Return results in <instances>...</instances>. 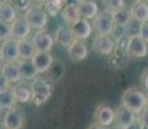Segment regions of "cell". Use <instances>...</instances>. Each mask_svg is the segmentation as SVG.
<instances>
[{"label": "cell", "instance_id": "cell-36", "mask_svg": "<svg viewBox=\"0 0 148 129\" xmlns=\"http://www.w3.org/2000/svg\"><path fill=\"white\" fill-rule=\"evenodd\" d=\"M88 129H106L104 127H102V125H99L98 123H93V124H90Z\"/></svg>", "mask_w": 148, "mask_h": 129}, {"label": "cell", "instance_id": "cell-6", "mask_svg": "<svg viewBox=\"0 0 148 129\" xmlns=\"http://www.w3.org/2000/svg\"><path fill=\"white\" fill-rule=\"evenodd\" d=\"M0 56H1V62H4V63L18 62L19 61L18 41L13 38L9 40H5V41H1Z\"/></svg>", "mask_w": 148, "mask_h": 129}, {"label": "cell", "instance_id": "cell-8", "mask_svg": "<svg viewBox=\"0 0 148 129\" xmlns=\"http://www.w3.org/2000/svg\"><path fill=\"white\" fill-rule=\"evenodd\" d=\"M8 129H22L25 125V115L19 108H13L4 114L3 116V124Z\"/></svg>", "mask_w": 148, "mask_h": 129}, {"label": "cell", "instance_id": "cell-13", "mask_svg": "<svg viewBox=\"0 0 148 129\" xmlns=\"http://www.w3.org/2000/svg\"><path fill=\"white\" fill-rule=\"evenodd\" d=\"M54 40H56V43L58 45L67 49L76 40V38L73 35V31L71 28V26H59L56 30V32H54Z\"/></svg>", "mask_w": 148, "mask_h": 129}, {"label": "cell", "instance_id": "cell-39", "mask_svg": "<svg viewBox=\"0 0 148 129\" xmlns=\"http://www.w3.org/2000/svg\"><path fill=\"white\" fill-rule=\"evenodd\" d=\"M10 0H0V5H3V4H8Z\"/></svg>", "mask_w": 148, "mask_h": 129}, {"label": "cell", "instance_id": "cell-34", "mask_svg": "<svg viewBox=\"0 0 148 129\" xmlns=\"http://www.w3.org/2000/svg\"><path fill=\"white\" fill-rule=\"evenodd\" d=\"M139 120H140V123L143 125H148V111L147 110H144L143 112L139 115V117H138Z\"/></svg>", "mask_w": 148, "mask_h": 129}, {"label": "cell", "instance_id": "cell-43", "mask_svg": "<svg viewBox=\"0 0 148 129\" xmlns=\"http://www.w3.org/2000/svg\"><path fill=\"white\" fill-rule=\"evenodd\" d=\"M134 1L136 3V1H144V0H134Z\"/></svg>", "mask_w": 148, "mask_h": 129}, {"label": "cell", "instance_id": "cell-40", "mask_svg": "<svg viewBox=\"0 0 148 129\" xmlns=\"http://www.w3.org/2000/svg\"><path fill=\"white\" fill-rule=\"evenodd\" d=\"M146 110L148 111V94H147V106H146Z\"/></svg>", "mask_w": 148, "mask_h": 129}, {"label": "cell", "instance_id": "cell-2", "mask_svg": "<svg viewBox=\"0 0 148 129\" xmlns=\"http://www.w3.org/2000/svg\"><path fill=\"white\" fill-rule=\"evenodd\" d=\"M25 17H26L27 22L32 28L38 31H41L45 28V26L48 25V18L49 14L47 13V10L44 8H41L40 5H32L27 12H25Z\"/></svg>", "mask_w": 148, "mask_h": 129}, {"label": "cell", "instance_id": "cell-16", "mask_svg": "<svg viewBox=\"0 0 148 129\" xmlns=\"http://www.w3.org/2000/svg\"><path fill=\"white\" fill-rule=\"evenodd\" d=\"M71 28H72L76 40H82V41L89 39L90 35H92V32H93V30H94V28H93V25L85 18H81L79 22H76L75 25H72Z\"/></svg>", "mask_w": 148, "mask_h": 129}, {"label": "cell", "instance_id": "cell-28", "mask_svg": "<svg viewBox=\"0 0 148 129\" xmlns=\"http://www.w3.org/2000/svg\"><path fill=\"white\" fill-rule=\"evenodd\" d=\"M9 39H12V26L5 22H0V40L5 41Z\"/></svg>", "mask_w": 148, "mask_h": 129}, {"label": "cell", "instance_id": "cell-1", "mask_svg": "<svg viewBox=\"0 0 148 129\" xmlns=\"http://www.w3.org/2000/svg\"><path fill=\"white\" fill-rule=\"evenodd\" d=\"M121 105L130 108L136 115H140V114L146 110L147 94L143 93V92L139 89H135V88H130V89L125 90L124 94H122Z\"/></svg>", "mask_w": 148, "mask_h": 129}, {"label": "cell", "instance_id": "cell-3", "mask_svg": "<svg viewBox=\"0 0 148 129\" xmlns=\"http://www.w3.org/2000/svg\"><path fill=\"white\" fill-rule=\"evenodd\" d=\"M93 28L97 32V35H106L111 36L115 28V21L112 18V13L110 10L101 12L98 16L93 19Z\"/></svg>", "mask_w": 148, "mask_h": 129}, {"label": "cell", "instance_id": "cell-23", "mask_svg": "<svg viewBox=\"0 0 148 129\" xmlns=\"http://www.w3.org/2000/svg\"><path fill=\"white\" fill-rule=\"evenodd\" d=\"M16 96L13 93L12 87L7 88V89H3L0 92V108L4 111H9L16 108Z\"/></svg>", "mask_w": 148, "mask_h": 129}, {"label": "cell", "instance_id": "cell-38", "mask_svg": "<svg viewBox=\"0 0 148 129\" xmlns=\"http://www.w3.org/2000/svg\"><path fill=\"white\" fill-rule=\"evenodd\" d=\"M31 1H34V3H44V4H45L48 0H31Z\"/></svg>", "mask_w": 148, "mask_h": 129}, {"label": "cell", "instance_id": "cell-45", "mask_svg": "<svg viewBox=\"0 0 148 129\" xmlns=\"http://www.w3.org/2000/svg\"><path fill=\"white\" fill-rule=\"evenodd\" d=\"M117 129H121V128H117Z\"/></svg>", "mask_w": 148, "mask_h": 129}, {"label": "cell", "instance_id": "cell-9", "mask_svg": "<svg viewBox=\"0 0 148 129\" xmlns=\"http://www.w3.org/2000/svg\"><path fill=\"white\" fill-rule=\"evenodd\" d=\"M10 26H12V38L16 39L17 41L26 40L28 36H30L31 28H32L30 26V23L27 22L25 16H18V18Z\"/></svg>", "mask_w": 148, "mask_h": 129}, {"label": "cell", "instance_id": "cell-26", "mask_svg": "<svg viewBox=\"0 0 148 129\" xmlns=\"http://www.w3.org/2000/svg\"><path fill=\"white\" fill-rule=\"evenodd\" d=\"M112 13V18L115 21L116 25H120V26H124L126 27L130 22L133 21V16H132V12L130 9H120V10H116V12H111Z\"/></svg>", "mask_w": 148, "mask_h": 129}, {"label": "cell", "instance_id": "cell-33", "mask_svg": "<svg viewBox=\"0 0 148 129\" xmlns=\"http://www.w3.org/2000/svg\"><path fill=\"white\" fill-rule=\"evenodd\" d=\"M140 36L143 38V40L148 44V22L146 23H142L140 27Z\"/></svg>", "mask_w": 148, "mask_h": 129}, {"label": "cell", "instance_id": "cell-12", "mask_svg": "<svg viewBox=\"0 0 148 129\" xmlns=\"http://www.w3.org/2000/svg\"><path fill=\"white\" fill-rule=\"evenodd\" d=\"M136 119H138L136 114L133 112L130 108L125 107L124 105H120L116 108V120L115 121L119 128L125 129L126 127H129L132 123H134Z\"/></svg>", "mask_w": 148, "mask_h": 129}, {"label": "cell", "instance_id": "cell-41", "mask_svg": "<svg viewBox=\"0 0 148 129\" xmlns=\"http://www.w3.org/2000/svg\"><path fill=\"white\" fill-rule=\"evenodd\" d=\"M0 129H8L7 127H4V125H1V128H0Z\"/></svg>", "mask_w": 148, "mask_h": 129}, {"label": "cell", "instance_id": "cell-21", "mask_svg": "<svg viewBox=\"0 0 148 129\" xmlns=\"http://www.w3.org/2000/svg\"><path fill=\"white\" fill-rule=\"evenodd\" d=\"M133 19L139 23L148 22V3L147 1H136L130 9Z\"/></svg>", "mask_w": 148, "mask_h": 129}, {"label": "cell", "instance_id": "cell-44", "mask_svg": "<svg viewBox=\"0 0 148 129\" xmlns=\"http://www.w3.org/2000/svg\"><path fill=\"white\" fill-rule=\"evenodd\" d=\"M146 1H147V3H148V0H146Z\"/></svg>", "mask_w": 148, "mask_h": 129}, {"label": "cell", "instance_id": "cell-42", "mask_svg": "<svg viewBox=\"0 0 148 129\" xmlns=\"http://www.w3.org/2000/svg\"><path fill=\"white\" fill-rule=\"evenodd\" d=\"M143 129H148V125H143Z\"/></svg>", "mask_w": 148, "mask_h": 129}, {"label": "cell", "instance_id": "cell-24", "mask_svg": "<svg viewBox=\"0 0 148 129\" xmlns=\"http://www.w3.org/2000/svg\"><path fill=\"white\" fill-rule=\"evenodd\" d=\"M18 50H19V59H32L35 57V54L38 53L32 40L28 39L18 41Z\"/></svg>", "mask_w": 148, "mask_h": 129}, {"label": "cell", "instance_id": "cell-25", "mask_svg": "<svg viewBox=\"0 0 148 129\" xmlns=\"http://www.w3.org/2000/svg\"><path fill=\"white\" fill-rule=\"evenodd\" d=\"M17 18H18V10L12 3L0 5V21L1 22L12 25Z\"/></svg>", "mask_w": 148, "mask_h": 129}, {"label": "cell", "instance_id": "cell-29", "mask_svg": "<svg viewBox=\"0 0 148 129\" xmlns=\"http://www.w3.org/2000/svg\"><path fill=\"white\" fill-rule=\"evenodd\" d=\"M140 27H142V23H139V22H136V21H134V19H133V21L126 26L127 38H129V36L140 35Z\"/></svg>", "mask_w": 148, "mask_h": 129}, {"label": "cell", "instance_id": "cell-27", "mask_svg": "<svg viewBox=\"0 0 148 129\" xmlns=\"http://www.w3.org/2000/svg\"><path fill=\"white\" fill-rule=\"evenodd\" d=\"M106 10L110 12H116L125 8V0H103Z\"/></svg>", "mask_w": 148, "mask_h": 129}, {"label": "cell", "instance_id": "cell-30", "mask_svg": "<svg viewBox=\"0 0 148 129\" xmlns=\"http://www.w3.org/2000/svg\"><path fill=\"white\" fill-rule=\"evenodd\" d=\"M111 36H113V38L116 39V41L127 38L126 27H124V26H120V25H115V28H113V32H112V35H111Z\"/></svg>", "mask_w": 148, "mask_h": 129}, {"label": "cell", "instance_id": "cell-32", "mask_svg": "<svg viewBox=\"0 0 148 129\" xmlns=\"http://www.w3.org/2000/svg\"><path fill=\"white\" fill-rule=\"evenodd\" d=\"M31 0H13V5L16 7L17 10H25L27 12L32 5H31Z\"/></svg>", "mask_w": 148, "mask_h": 129}, {"label": "cell", "instance_id": "cell-5", "mask_svg": "<svg viewBox=\"0 0 148 129\" xmlns=\"http://www.w3.org/2000/svg\"><path fill=\"white\" fill-rule=\"evenodd\" d=\"M126 54L134 58H143L148 54V44L140 35L129 36L126 43Z\"/></svg>", "mask_w": 148, "mask_h": 129}, {"label": "cell", "instance_id": "cell-10", "mask_svg": "<svg viewBox=\"0 0 148 129\" xmlns=\"http://www.w3.org/2000/svg\"><path fill=\"white\" fill-rule=\"evenodd\" d=\"M116 120V111L107 105H99L95 110V123L107 128L112 125Z\"/></svg>", "mask_w": 148, "mask_h": 129}, {"label": "cell", "instance_id": "cell-31", "mask_svg": "<svg viewBox=\"0 0 148 129\" xmlns=\"http://www.w3.org/2000/svg\"><path fill=\"white\" fill-rule=\"evenodd\" d=\"M44 9L47 10V13L49 14V16H52V17H56V16H58V14H61L62 10L59 9L58 7H56V5L52 3V0H48L47 3H45V5H44Z\"/></svg>", "mask_w": 148, "mask_h": 129}, {"label": "cell", "instance_id": "cell-4", "mask_svg": "<svg viewBox=\"0 0 148 129\" xmlns=\"http://www.w3.org/2000/svg\"><path fill=\"white\" fill-rule=\"evenodd\" d=\"M31 89H32V101L36 105L44 103L52 94V85L44 77H36L31 84Z\"/></svg>", "mask_w": 148, "mask_h": 129}, {"label": "cell", "instance_id": "cell-22", "mask_svg": "<svg viewBox=\"0 0 148 129\" xmlns=\"http://www.w3.org/2000/svg\"><path fill=\"white\" fill-rule=\"evenodd\" d=\"M80 13H81V18L85 19H94L99 14V8L98 4L94 1V0H84L80 5Z\"/></svg>", "mask_w": 148, "mask_h": 129}, {"label": "cell", "instance_id": "cell-35", "mask_svg": "<svg viewBox=\"0 0 148 129\" xmlns=\"http://www.w3.org/2000/svg\"><path fill=\"white\" fill-rule=\"evenodd\" d=\"M125 129H143V124L140 123V120L139 119H136L134 123H132L129 127H126Z\"/></svg>", "mask_w": 148, "mask_h": 129}, {"label": "cell", "instance_id": "cell-18", "mask_svg": "<svg viewBox=\"0 0 148 129\" xmlns=\"http://www.w3.org/2000/svg\"><path fill=\"white\" fill-rule=\"evenodd\" d=\"M17 63H18L19 71H21L23 80H32L34 81L38 77V75H40L32 59H19Z\"/></svg>", "mask_w": 148, "mask_h": 129}, {"label": "cell", "instance_id": "cell-15", "mask_svg": "<svg viewBox=\"0 0 148 129\" xmlns=\"http://www.w3.org/2000/svg\"><path fill=\"white\" fill-rule=\"evenodd\" d=\"M67 54L73 62H81L88 57V45L82 40H75L67 48Z\"/></svg>", "mask_w": 148, "mask_h": 129}, {"label": "cell", "instance_id": "cell-14", "mask_svg": "<svg viewBox=\"0 0 148 129\" xmlns=\"http://www.w3.org/2000/svg\"><path fill=\"white\" fill-rule=\"evenodd\" d=\"M34 63H35L36 68H38L39 74L44 75V74L49 72V70L53 67L54 63V57L48 52H38L35 57L32 58Z\"/></svg>", "mask_w": 148, "mask_h": 129}, {"label": "cell", "instance_id": "cell-17", "mask_svg": "<svg viewBox=\"0 0 148 129\" xmlns=\"http://www.w3.org/2000/svg\"><path fill=\"white\" fill-rule=\"evenodd\" d=\"M61 18L63 19V22L67 26H72L76 22H79L81 19V13H80V8L76 4H67L66 7L62 9L61 12Z\"/></svg>", "mask_w": 148, "mask_h": 129}, {"label": "cell", "instance_id": "cell-19", "mask_svg": "<svg viewBox=\"0 0 148 129\" xmlns=\"http://www.w3.org/2000/svg\"><path fill=\"white\" fill-rule=\"evenodd\" d=\"M1 75L4 76L10 84H17V83H21V80H22L21 71H19V67H18V63H17V62L3 65Z\"/></svg>", "mask_w": 148, "mask_h": 129}, {"label": "cell", "instance_id": "cell-7", "mask_svg": "<svg viewBox=\"0 0 148 129\" xmlns=\"http://www.w3.org/2000/svg\"><path fill=\"white\" fill-rule=\"evenodd\" d=\"M31 40H32V43L35 44L38 52H48V53H50V50L53 49L54 44H56L54 36L50 35L49 32H47L45 30L38 31V32L32 36Z\"/></svg>", "mask_w": 148, "mask_h": 129}, {"label": "cell", "instance_id": "cell-37", "mask_svg": "<svg viewBox=\"0 0 148 129\" xmlns=\"http://www.w3.org/2000/svg\"><path fill=\"white\" fill-rule=\"evenodd\" d=\"M143 84H144V88L148 90V72H146V75L143 77Z\"/></svg>", "mask_w": 148, "mask_h": 129}, {"label": "cell", "instance_id": "cell-11", "mask_svg": "<svg viewBox=\"0 0 148 129\" xmlns=\"http://www.w3.org/2000/svg\"><path fill=\"white\" fill-rule=\"evenodd\" d=\"M93 49L102 56H110L115 49V40L111 36L98 35L93 40Z\"/></svg>", "mask_w": 148, "mask_h": 129}, {"label": "cell", "instance_id": "cell-20", "mask_svg": "<svg viewBox=\"0 0 148 129\" xmlns=\"http://www.w3.org/2000/svg\"><path fill=\"white\" fill-rule=\"evenodd\" d=\"M13 93L16 96V99L18 103H27L32 99V89L25 83H17L12 87Z\"/></svg>", "mask_w": 148, "mask_h": 129}]
</instances>
